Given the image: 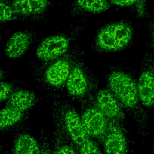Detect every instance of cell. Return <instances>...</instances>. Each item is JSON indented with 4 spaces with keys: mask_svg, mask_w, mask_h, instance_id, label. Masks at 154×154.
<instances>
[{
    "mask_svg": "<svg viewBox=\"0 0 154 154\" xmlns=\"http://www.w3.org/2000/svg\"><path fill=\"white\" fill-rule=\"evenodd\" d=\"M106 87L117 99L125 109L137 118L141 113L137 85V76L127 66L115 64L108 67L105 73Z\"/></svg>",
    "mask_w": 154,
    "mask_h": 154,
    "instance_id": "6da1fadb",
    "label": "cell"
},
{
    "mask_svg": "<svg viewBox=\"0 0 154 154\" xmlns=\"http://www.w3.org/2000/svg\"><path fill=\"white\" fill-rule=\"evenodd\" d=\"M82 52L76 43L59 58L45 63H32L31 70L34 80L48 90H58L65 87L73 64Z\"/></svg>",
    "mask_w": 154,
    "mask_h": 154,
    "instance_id": "7a4b0ae2",
    "label": "cell"
},
{
    "mask_svg": "<svg viewBox=\"0 0 154 154\" xmlns=\"http://www.w3.org/2000/svg\"><path fill=\"white\" fill-rule=\"evenodd\" d=\"M134 33V25L129 19L108 22L97 31L91 43V49L97 54L126 50L132 45Z\"/></svg>",
    "mask_w": 154,
    "mask_h": 154,
    "instance_id": "3957f363",
    "label": "cell"
},
{
    "mask_svg": "<svg viewBox=\"0 0 154 154\" xmlns=\"http://www.w3.org/2000/svg\"><path fill=\"white\" fill-rule=\"evenodd\" d=\"M82 51L75 61L65 87L69 97L82 103L95 95L98 90L99 78L88 68Z\"/></svg>",
    "mask_w": 154,
    "mask_h": 154,
    "instance_id": "277c9868",
    "label": "cell"
},
{
    "mask_svg": "<svg viewBox=\"0 0 154 154\" xmlns=\"http://www.w3.org/2000/svg\"><path fill=\"white\" fill-rule=\"evenodd\" d=\"M82 30V26L75 25L63 32L42 38L35 49V56L38 62H48L67 53L78 43Z\"/></svg>",
    "mask_w": 154,
    "mask_h": 154,
    "instance_id": "5b68a950",
    "label": "cell"
},
{
    "mask_svg": "<svg viewBox=\"0 0 154 154\" xmlns=\"http://www.w3.org/2000/svg\"><path fill=\"white\" fill-rule=\"evenodd\" d=\"M137 85L139 100L142 106H154V55L147 48L141 59Z\"/></svg>",
    "mask_w": 154,
    "mask_h": 154,
    "instance_id": "8992f818",
    "label": "cell"
},
{
    "mask_svg": "<svg viewBox=\"0 0 154 154\" xmlns=\"http://www.w3.org/2000/svg\"><path fill=\"white\" fill-rule=\"evenodd\" d=\"M82 109L80 115L83 127L93 140L102 141L106 134L108 121L96 105L94 96L82 103Z\"/></svg>",
    "mask_w": 154,
    "mask_h": 154,
    "instance_id": "52a82bcc",
    "label": "cell"
},
{
    "mask_svg": "<svg viewBox=\"0 0 154 154\" xmlns=\"http://www.w3.org/2000/svg\"><path fill=\"white\" fill-rule=\"evenodd\" d=\"M94 101L108 120L123 125L126 119L125 108L106 87L97 90Z\"/></svg>",
    "mask_w": 154,
    "mask_h": 154,
    "instance_id": "ba28073f",
    "label": "cell"
},
{
    "mask_svg": "<svg viewBox=\"0 0 154 154\" xmlns=\"http://www.w3.org/2000/svg\"><path fill=\"white\" fill-rule=\"evenodd\" d=\"M14 10L30 22L45 20V13L52 5V0H6Z\"/></svg>",
    "mask_w": 154,
    "mask_h": 154,
    "instance_id": "9c48e42d",
    "label": "cell"
},
{
    "mask_svg": "<svg viewBox=\"0 0 154 154\" xmlns=\"http://www.w3.org/2000/svg\"><path fill=\"white\" fill-rule=\"evenodd\" d=\"M35 38L36 32L33 30L25 29L14 32L5 44V55L13 59L22 57L31 48Z\"/></svg>",
    "mask_w": 154,
    "mask_h": 154,
    "instance_id": "30bf717a",
    "label": "cell"
},
{
    "mask_svg": "<svg viewBox=\"0 0 154 154\" xmlns=\"http://www.w3.org/2000/svg\"><path fill=\"white\" fill-rule=\"evenodd\" d=\"M108 121L103 138L104 154H128V143L123 125Z\"/></svg>",
    "mask_w": 154,
    "mask_h": 154,
    "instance_id": "8fae6325",
    "label": "cell"
},
{
    "mask_svg": "<svg viewBox=\"0 0 154 154\" xmlns=\"http://www.w3.org/2000/svg\"><path fill=\"white\" fill-rule=\"evenodd\" d=\"M111 5L107 0H73L68 7L72 17L97 15L108 11Z\"/></svg>",
    "mask_w": 154,
    "mask_h": 154,
    "instance_id": "7c38bea8",
    "label": "cell"
},
{
    "mask_svg": "<svg viewBox=\"0 0 154 154\" xmlns=\"http://www.w3.org/2000/svg\"><path fill=\"white\" fill-rule=\"evenodd\" d=\"M38 101V96L35 91L19 88L5 101V106L25 113L35 106Z\"/></svg>",
    "mask_w": 154,
    "mask_h": 154,
    "instance_id": "4fadbf2b",
    "label": "cell"
},
{
    "mask_svg": "<svg viewBox=\"0 0 154 154\" xmlns=\"http://www.w3.org/2000/svg\"><path fill=\"white\" fill-rule=\"evenodd\" d=\"M55 123L52 137V154H79L64 131L57 116L53 113Z\"/></svg>",
    "mask_w": 154,
    "mask_h": 154,
    "instance_id": "5bb4252c",
    "label": "cell"
},
{
    "mask_svg": "<svg viewBox=\"0 0 154 154\" xmlns=\"http://www.w3.org/2000/svg\"><path fill=\"white\" fill-rule=\"evenodd\" d=\"M40 153V143L32 135L23 132L16 137L13 144L12 154Z\"/></svg>",
    "mask_w": 154,
    "mask_h": 154,
    "instance_id": "9a60e30c",
    "label": "cell"
},
{
    "mask_svg": "<svg viewBox=\"0 0 154 154\" xmlns=\"http://www.w3.org/2000/svg\"><path fill=\"white\" fill-rule=\"evenodd\" d=\"M110 4L129 9L138 19L151 17L147 0H107Z\"/></svg>",
    "mask_w": 154,
    "mask_h": 154,
    "instance_id": "2e32d148",
    "label": "cell"
},
{
    "mask_svg": "<svg viewBox=\"0 0 154 154\" xmlns=\"http://www.w3.org/2000/svg\"><path fill=\"white\" fill-rule=\"evenodd\" d=\"M24 113L11 108L5 106L0 109V130L11 128L19 123Z\"/></svg>",
    "mask_w": 154,
    "mask_h": 154,
    "instance_id": "e0dca14e",
    "label": "cell"
},
{
    "mask_svg": "<svg viewBox=\"0 0 154 154\" xmlns=\"http://www.w3.org/2000/svg\"><path fill=\"white\" fill-rule=\"evenodd\" d=\"M14 21L30 22L19 15L6 0H0V23L5 25L7 22Z\"/></svg>",
    "mask_w": 154,
    "mask_h": 154,
    "instance_id": "ac0fdd59",
    "label": "cell"
},
{
    "mask_svg": "<svg viewBox=\"0 0 154 154\" xmlns=\"http://www.w3.org/2000/svg\"><path fill=\"white\" fill-rule=\"evenodd\" d=\"M23 84V82L19 80L0 81V102L6 101L10 96Z\"/></svg>",
    "mask_w": 154,
    "mask_h": 154,
    "instance_id": "d6986e66",
    "label": "cell"
},
{
    "mask_svg": "<svg viewBox=\"0 0 154 154\" xmlns=\"http://www.w3.org/2000/svg\"><path fill=\"white\" fill-rule=\"evenodd\" d=\"M79 154H104L91 138L77 149Z\"/></svg>",
    "mask_w": 154,
    "mask_h": 154,
    "instance_id": "ffe728a7",
    "label": "cell"
},
{
    "mask_svg": "<svg viewBox=\"0 0 154 154\" xmlns=\"http://www.w3.org/2000/svg\"><path fill=\"white\" fill-rule=\"evenodd\" d=\"M145 34L147 38L148 48L154 55V17H151L144 24Z\"/></svg>",
    "mask_w": 154,
    "mask_h": 154,
    "instance_id": "44dd1931",
    "label": "cell"
},
{
    "mask_svg": "<svg viewBox=\"0 0 154 154\" xmlns=\"http://www.w3.org/2000/svg\"><path fill=\"white\" fill-rule=\"evenodd\" d=\"M48 137L44 130H42L40 135V154H52V149Z\"/></svg>",
    "mask_w": 154,
    "mask_h": 154,
    "instance_id": "7402d4cb",
    "label": "cell"
},
{
    "mask_svg": "<svg viewBox=\"0 0 154 154\" xmlns=\"http://www.w3.org/2000/svg\"><path fill=\"white\" fill-rule=\"evenodd\" d=\"M9 75V72L0 66V81H4Z\"/></svg>",
    "mask_w": 154,
    "mask_h": 154,
    "instance_id": "603a6c76",
    "label": "cell"
},
{
    "mask_svg": "<svg viewBox=\"0 0 154 154\" xmlns=\"http://www.w3.org/2000/svg\"><path fill=\"white\" fill-rule=\"evenodd\" d=\"M0 154H10V153L5 147L2 146H0Z\"/></svg>",
    "mask_w": 154,
    "mask_h": 154,
    "instance_id": "cb8c5ba5",
    "label": "cell"
},
{
    "mask_svg": "<svg viewBox=\"0 0 154 154\" xmlns=\"http://www.w3.org/2000/svg\"><path fill=\"white\" fill-rule=\"evenodd\" d=\"M151 154H154V139L152 143V151H151Z\"/></svg>",
    "mask_w": 154,
    "mask_h": 154,
    "instance_id": "d4e9b609",
    "label": "cell"
},
{
    "mask_svg": "<svg viewBox=\"0 0 154 154\" xmlns=\"http://www.w3.org/2000/svg\"><path fill=\"white\" fill-rule=\"evenodd\" d=\"M5 24H2V23H0V30H1L2 29V28L5 26Z\"/></svg>",
    "mask_w": 154,
    "mask_h": 154,
    "instance_id": "484cf974",
    "label": "cell"
}]
</instances>
